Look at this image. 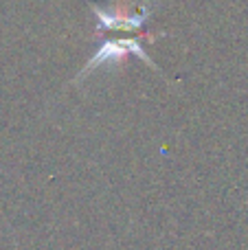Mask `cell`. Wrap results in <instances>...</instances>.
<instances>
[{
	"instance_id": "1",
	"label": "cell",
	"mask_w": 248,
	"mask_h": 250,
	"mask_svg": "<svg viewBox=\"0 0 248 250\" xmlns=\"http://www.w3.org/2000/svg\"><path fill=\"white\" fill-rule=\"evenodd\" d=\"M97 16H99L101 29H136L145 22L147 11L139 13V16H123V13H103L101 9H97Z\"/></svg>"
}]
</instances>
